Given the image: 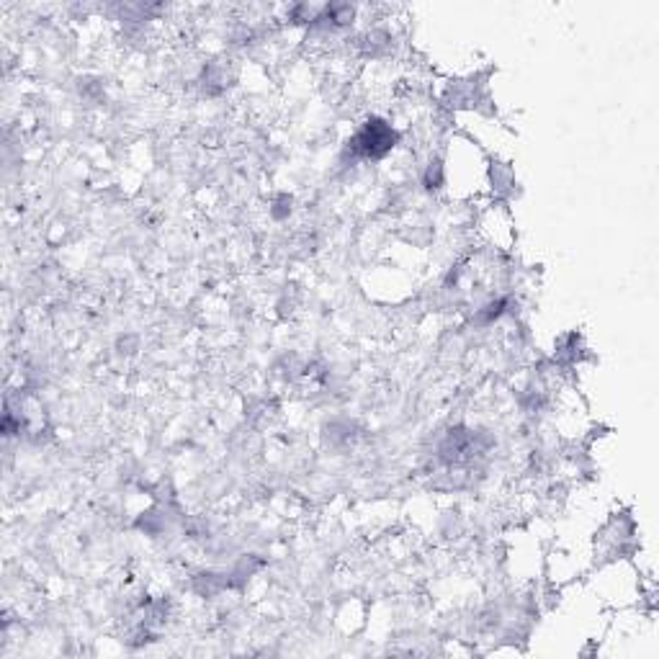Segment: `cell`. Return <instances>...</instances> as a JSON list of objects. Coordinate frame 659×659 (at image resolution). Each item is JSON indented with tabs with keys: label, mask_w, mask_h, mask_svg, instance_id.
<instances>
[{
	"label": "cell",
	"mask_w": 659,
	"mask_h": 659,
	"mask_svg": "<svg viewBox=\"0 0 659 659\" xmlns=\"http://www.w3.org/2000/svg\"><path fill=\"white\" fill-rule=\"evenodd\" d=\"M391 139H394V135H391V129H389L384 121H369L366 129L356 136V147H358L361 155L379 157L387 153Z\"/></svg>",
	"instance_id": "cell-1"
}]
</instances>
